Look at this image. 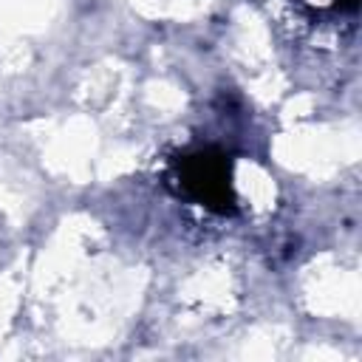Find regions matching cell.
<instances>
[{
	"label": "cell",
	"instance_id": "6da1fadb",
	"mask_svg": "<svg viewBox=\"0 0 362 362\" xmlns=\"http://www.w3.org/2000/svg\"><path fill=\"white\" fill-rule=\"evenodd\" d=\"M178 184L187 195L195 201L212 206V209H229L232 206V184H229V167L226 158L215 150H201L195 156H187L178 164Z\"/></svg>",
	"mask_w": 362,
	"mask_h": 362
}]
</instances>
